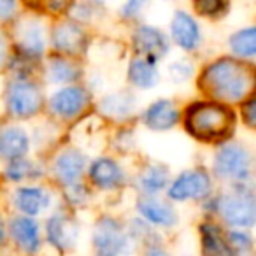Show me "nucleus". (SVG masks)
I'll list each match as a JSON object with an SVG mask.
<instances>
[{
  "instance_id": "obj_1",
  "label": "nucleus",
  "mask_w": 256,
  "mask_h": 256,
  "mask_svg": "<svg viewBox=\"0 0 256 256\" xmlns=\"http://www.w3.org/2000/svg\"><path fill=\"white\" fill-rule=\"evenodd\" d=\"M198 86L214 102H246L256 86V68L234 56L218 58L204 68Z\"/></svg>"
},
{
  "instance_id": "obj_2",
  "label": "nucleus",
  "mask_w": 256,
  "mask_h": 256,
  "mask_svg": "<svg viewBox=\"0 0 256 256\" xmlns=\"http://www.w3.org/2000/svg\"><path fill=\"white\" fill-rule=\"evenodd\" d=\"M184 126L200 142H224L235 130V114L214 100L195 102L184 110Z\"/></svg>"
},
{
  "instance_id": "obj_3",
  "label": "nucleus",
  "mask_w": 256,
  "mask_h": 256,
  "mask_svg": "<svg viewBox=\"0 0 256 256\" xmlns=\"http://www.w3.org/2000/svg\"><path fill=\"white\" fill-rule=\"evenodd\" d=\"M212 209L232 228L244 230L256 224V195L249 182L232 184V192L212 200Z\"/></svg>"
},
{
  "instance_id": "obj_4",
  "label": "nucleus",
  "mask_w": 256,
  "mask_h": 256,
  "mask_svg": "<svg viewBox=\"0 0 256 256\" xmlns=\"http://www.w3.org/2000/svg\"><path fill=\"white\" fill-rule=\"evenodd\" d=\"M251 168L252 156L240 142H224L214 154L212 172L221 181H230L232 184L249 182Z\"/></svg>"
},
{
  "instance_id": "obj_5",
  "label": "nucleus",
  "mask_w": 256,
  "mask_h": 256,
  "mask_svg": "<svg viewBox=\"0 0 256 256\" xmlns=\"http://www.w3.org/2000/svg\"><path fill=\"white\" fill-rule=\"evenodd\" d=\"M6 104H8V110L11 116L28 120L39 114V110L42 109V90L30 78H16L8 86Z\"/></svg>"
},
{
  "instance_id": "obj_6",
  "label": "nucleus",
  "mask_w": 256,
  "mask_h": 256,
  "mask_svg": "<svg viewBox=\"0 0 256 256\" xmlns=\"http://www.w3.org/2000/svg\"><path fill=\"white\" fill-rule=\"evenodd\" d=\"M92 242L95 256H126L132 251V238L128 232H124L120 221L109 216L95 224Z\"/></svg>"
},
{
  "instance_id": "obj_7",
  "label": "nucleus",
  "mask_w": 256,
  "mask_h": 256,
  "mask_svg": "<svg viewBox=\"0 0 256 256\" xmlns=\"http://www.w3.org/2000/svg\"><path fill=\"white\" fill-rule=\"evenodd\" d=\"M212 192V178L202 167L184 170L170 182L168 186V198L174 202L186 200H206Z\"/></svg>"
},
{
  "instance_id": "obj_8",
  "label": "nucleus",
  "mask_w": 256,
  "mask_h": 256,
  "mask_svg": "<svg viewBox=\"0 0 256 256\" xmlns=\"http://www.w3.org/2000/svg\"><path fill=\"white\" fill-rule=\"evenodd\" d=\"M51 44L62 56L74 58L82 54L86 48V34L79 23L74 20H64L53 26Z\"/></svg>"
},
{
  "instance_id": "obj_9",
  "label": "nucleus",
  "mask_w": 256,
  "mask_h": 256,
  "mask_svg": "<svg viewBox=\"0 0 256 256\" xmlns=\"http://www.w3.org/2000/svg\"><path fill=\"white\" fill-rule=\"evenodd\" d=\"M90 106V93L82 86H65L53 93L50 100V107L58 118L64 120H74L86 107Z\"/></svg>"
},
{
  "instance_id": "obj_10",
  "label": "nucleus",
  "mask_w": 256,
  "mask_h": 256,
  "mask_svg": "<svg viewBox=\"0 0 256 256\" xmlns=\"http://www.w3.org/2000/svg\"><path fill=\"white\" fill-rule=\"evenodd\" d=\"M134 48H136L139 56H146L151 60L158 62L168 53V39L158 26L140 25L136 28L132 37Z\"/></svg>"
},
{
  "instance_id": "obj_11",
  "label": "nucleus",
  "mask_w": 256,
  "mask_h": 256,
  "mask_svg": "<svg viewBox=\"0 0 256 256\" xmlns=\"http://www.w3.org/2000/svg\"><path fill=\"white\" fill-rule=\"evenodd\" d=\"M137 210L144 218L146 223L151 226L170 228L178 223V212L167 202V200L158 198L156 195H142L137 200Z\"/></svg>"
},
{
  "instance_id": "obj_12",
  "label": "nucleus",
  "mask_w": 256,
  "mask_h": 256,
  "mask_svg": "<svg viewBox=\"0 0 256 256\" xmlns=\"http://www.w3.org/2000/svg\"><path fill=\"white\" fill-rule=\"evenodd\" d=\"M86 168V156L79 150H65L54 158L53 162V176L60 184L74 186L79 182L82 172Z\"/></svg>"
},
{
  "instance_id": "obj_13",
  "label": "nucleus",
  "mask_w": 256,
  "mask_h": 256,
  "mask_svg": "<svg viewBox=\"0 0 256 256\" xmlns=\"http://www.w3.org/2000/svg\"><path fill=\"white\" fill-rule=\"evenodd\" d=\"M78 223L72 218H68L67 214L56 212L46 223L48 240L53 248H56L62 252L74 248L76 240H78Z\"/></svg>"
},
{
  "instance_id": "obj_14",
  "label": "nucleus",
  "mask_w": 256,
  "mask_h": 256,
  "mask_svg": "<svg viewBox=\"0 0 256 256\" xmlns=\"http://www.w3.org/2000/svg\"><path fill=\"white\" fill-rule=\"evenodd\" d=\"M170 37L184 51H195L202 42V32H200L198 23L186 11H176L170 22Z\"/></svg>"
},
{
  "instance_id": "obj_15",
  "label": "nucleus",
  "mask_w": 256,
  "mask_h": 256,
  "mask_svg": "<svg viewBox=\"0 0 256 256\" xmlns=\"http://www.w3.org/2000/svg\"><path fill=\"white\" fill-rule=\"evenodd\" d=\"M18 54L26 60H36L40 58L46 48V32L40 25L39 20H28L23 23V26L18 30Z\"/></svg>"
},
{
  "instance_id": "obj_16",
  "label": "nucleus",
  "mask_w": 256,
  "mask_h": 256,
  "mask_svg": "<svg viewBox=\"0 0 256 256\" xmlns=\"http://www.w3.org/2000/svg\"><path fill=\"white\" fill-rule=\"evenodd\" d=\"M142 121L150 130L154 132H167L178 124L179 121V109L172 100L160 98L150 104L142 114Z\"/></svg>"
},
{
  "instance_id": "obj_17",
  "label": "nucleus",
  "mask_w": 256,
  "mask_h": 256,
  "mask_svg": "<svg viewBox=\"0 0 256 256\" xmlns=\"http://www.w3.org/2000/svg\"><path fill=\"white\" fill-rule=\"evenodd\" d=\"M11 237L14 238L16 246L26 254H36L40 248V230L39 224L26 216H18L11 220L9 224Z\"/></svg>"
},
{
  "instance_id": "obj_18",
  "label": "nucleus",
  "mask_w": 256,
  "mask_h": 256,
  "mask_svg": "<svg viewBox=\"0 0 256 256\" xmlns=\"http://www.w3.org/2000/svg\"><path fill=\"white\" fill-rule=\"evenodd\" d=\"M90 179L100 190H116L124 184V172L112 158H96L90 165Z\"/></svg>"
},
{
  "instance_id": "obj_19",
  "label": "nucleus",
  "mask_w": 256,
  "mask_h": 256,
  "mask_svg": "<svg viewBox=\"0 0 256 256\" xmlns=\"http://www.w3.org/2000/svg\"><path fill=\"white\" fill-rule=\"evenodd\" d=\"M30 150L28 134L20 126H6L0 130V158L9 162L25 158Z\"/></svg>"
},
{
  "instance_id": "obj_20",
  "label": "nucleus",
  "mask_w": 256,
  "mask_h": 256,
  "mask_svg": "<svg viewBox=\"0 0 256 256\" xmlns=\"http://www.w3.org/2000/svg\"><path fill=\"white\" fill-rule=\"evenodd\" d=\"M51 202L50 193L39 186H23L14 193V206L23 216L34 218L48 209Z\"/></svg>"
},
{
  "instance_id": "obj_21",
  "label": "nucleus",
  "mask_w": 256,
  "mask_h": 256,
  "mask_svg": "<svg viewBox=\"0 0 256 256\" xmlns=\"http://www.w3.org/2000/svg\"><path fill=\"white\" fill-rule=\"evenodd\" d=\"M160 72L156 62L146 56H134L128 64V81L139 90H151L158 84Z\"/></svg>"
},
{
  "instance_id": "obj_22",
  "label": "nucleus",
  "mask_w": 256,
  "mask_h": 256,
  "mask_svg": "<svg viewBox=\"0 0 256 256\" xmlns=\"http://www.w3.org/2000/svg\"><path fill=\"white\" fill-rule=\"evenodd\" d=\"M200 244L204 256H235L228 237L214 223L200 224Z\"/></svg>"
},
{
  "instance_id": "obj_23",
  "label": "nucleus",
  "mask_w": 256,
  "mask_h": 256,
  "mask_svg": "<svg viewBox=\"0 0 256 256\" xmlns=\"http://www.w3.org/2000/svg\"><path fill=\"white\" fill-rule=\"evenodd\" d=\"M98 109L100 112L112 120H124L136 109V96L128 92L109 93L98 102Z\"/></svg>"
},
{
  "instance_id": "obj_24",
  "label": "nucleus",
  "mask_w": 256,
  "mask_h": 256,
  "mask_svg": "<svg viewBox=\"0 0 256 256\" xmlns=\"http://www.w3.org/2000/svg\"><path fill=\"white\" fill-rule=\"evenodd\" d=\"M46 76L50 82H56V84H68L74 82L81 76V68L72 58L68 56H51L46 65Z\"/></svg>"
},
{
  "instance_id": "obj_25",
  "label": "nucleus",
  "mask_w": 256,
  "mask_h": 256,
  "mask_svg": "<svg viewBox=\"0 0 256 256\" xmlns=\"http://www.w3.org/2000/svg\"><path fill=\"white\" fill-rule=\"evenodd\" d=\"M168 182H170V174H168V168L164 165H151V167L144 168L137 179V186L140 188V192L144 195L153 196L167 186H170Z\"/></svg>"
},
{
  "instance_id": "obj_26",
  "label": "nucleus",
  "mask_w": 256,
  "mask_h": 256,
  "mask_svg": "<svg viewBox=\"0 0 256 256\" xmlns=\"http://www.w3.org/2000/svg\"><path fill=\"white\" fill-rule=\"evenodd\" d=\"M228 48L235 54V58L244 60V58L256 56V26H246L232 34L228 39Z\"/></svg>"
},
{
  "instance_id": "obj_27",
  "label": "nucleus",
  "mask_w": 256,
  "mask_h": 256,
  "mask_svg": "<svg viewBox=\"0 0 256 256\" xmlns=\"http://www.w3.org/2000/svg\"><path fill=\"white\" fill-rule=\"evenodd\" d=\"M39 174H40L39 167H37L34 162L26 160V158L9 162L8 168H6V176H8V179L12 182H20V181H23V179H32Z\"/></svg>"
},
{
  "instance_id": "obj_28",
  "label": "nucleus",
  "mask_w": 256,
  "mask_h": 256,
  "mask_svg": "<svg viewBox=\"0 0 256 256\" xmlns=\"http://www.w3.org/2000/svg\"><path fill=\"white\" fill-rule=\"evenodd\" d=\"M193 8H195V11L200 16H206V18H221L230 9V4L221 2V0H200V2L193 4Z\"/></svg>"
},
{
  "instance_id": "obj_29",
  "label": "nucleus",
  "mask_w": 256,
  "mask_h": 256,
  "mask_svg": "<svg viewBox=\"0 0 256 256\" xmlns=\"http://www.w3.org/2000/svg\"><path fill=\"white\" fill-rule=\"evenodd\" d=\"M128 235L132 240H140L144 244H150L151 248L153 246V235L154 230L150 223H146L144 220H132L130 221V228H128Z\"/></svg>"
},
{
  "instance_id": "obj_30",
  "label": "nucleus",
  "mask_w": 256,
  "mask_h": 256,
  "mask_svg": "<svg viewBox=\"0 0 256 256\" xmlns=\"http://www.w3.org/2000/svg\"><path fill=\"white\" fill-rule=\"evenodd\" d=\"M168 76H170V79L174 82H186L190 78L193 76V64L188 60H176L172 62L170 65H168Z\"/></svg>"
},
{
  "instance_id": "obj_31",
  "label": "nucleus",
  "mask_w": 256,
  "mask_h": 256,
  "mask_svg": "<svg viewBox=\"0 0 256 256\" xmlns=\"http://www.w3.org/2000/svg\"><path fill=\"white\" fill-rule=\"evenodd\" d=\"M240 116H242V121H244L246 126L256 130V95L249 96V98L242 104Z\"/></svg>"
},
{
  "instance_id": "obj_32",
  "label": "nucleus",
  "mask_w": 256,
  "mask_h": 256,
  "mask_svg": "<svg viewBox=\"0 0 256 256\" xmlns=\"http://www.w3.org/2000/svg\"><path fill=\"white\" fill-rule=\"evenodd\" d=\"M18 11V4L12 0H0V22H8L14 18Z\"/></svg>"
},
{
  "instance_id": "obj_33",
  "label": "nucleus",
  "mask_w": 256,
  "mask_h": 256,
  "mask_svg": "<svg viewBox=\"0 0 256 256\" xmlns=\"http://www.w3.org/2000/svg\"><path fill=\"white\" fill-rule=\"evenodd\" d=\"M142 8H144L142 2H126L121 8V14H123V18H136L137 14H140Z\"/></svg>"
},
{
  "instance_id": "obj_34",
  "label": "nucleus",
  "mask_w": 256,
  "mask_h": 256,
  "mask_svg": "<svg viewBox=\"0 0 256 256\" xmlns=\"http://www.w3.org/2000/svg\"><path fill=\"white\" fill-rule=\"evenodd\" d=\"M6 60H8V42L4 40V37L0 36V67L4 65Z\"/></svg>"
},
{
  "instance_id": "obj_35",
  "label": "nucleus",
  "mask_w": 256,
  "mask_h": 256,
  "mask_svg": "<svg viewBox=\"0 0 256 256\" xmlns=\"http://www.w3.org/2000/svg\"><path fill=\"white\" fill-rule=\"evenodd\" d=\"M144 256H168V254L165 251H162V249H158V248H150V251H148Z\"/></svg>"
},
{
  "instance_id": "obj_36",
  "label": "nucleus",
  "mask_w": 256,
  "mask_h": 256,
  "mask_svg": "<svg viewBox=\"0 0 256 256\" xmlns=\"http://www.w3.org/2000/svg\"><path fill=\"white\" fill-rule=\"evenodd\" d=\"M6 240V228H4V223H2V220H0V246L4 244Z\"/></svg>"
}]
</instances>
